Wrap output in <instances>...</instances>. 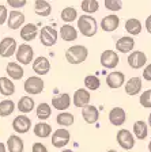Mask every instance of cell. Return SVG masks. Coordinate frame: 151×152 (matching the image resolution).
<instances>
[{"instance_id": "cell-11", "label": "cell", "mask_w": 151, "mask_h": 152, "mask_svg": "<svg viewBox=\"0 0 151 152\" xmlns=\"http://www.w3.org/2000/svg\"><path fill=\"white\" fill-rule=\"evenodd\" d=\"M128 64L133 69L143 68V66L147 64V56H146V53L139 52V50L132 52V53H129V56H128Z\"/></svg>"}, {"instance_id": "cell-33", "label": "cell", "mask_w": 151, "mask_h": 152, "mask_svg": "<svg viewBox=\"0 0 151 152\" xmlns=\"http://www.w3.org/2000/svg\"><path fill=\"white\" fill-rule=\"evenodd\" d=\"M56 121L60 126H71L74 124V121H75V117L71 113H68V111H61L56 117Z\"/></svg>"}, {"instance_id": "cell-23", "label": "cell", "mask_w": 151, "mask_h": 152, "mask_svg": "<svg viewBox=\"0 0 151 152\" xmlns=\"http://www.w3.org/2000/svg\"><path fill=\"white\" fill-rule=\"evenodd\" d=\"M6 145L8 148V152H23V148H25L23 140L16 134H11L8 137Z\"/></svg>"}, {"instance_id": "cell-49", "label": "cell", "mask_w": 151, "mask_h": 152, "mask_svg": "<svg viewBox=\"0 0 151 152\" xmlns=\"http://www.w3.org/2000/svg\"><path fill=\"white\" fill-rule=\"evenodd\" d=\"M108 152H117V151H114V149H109Z\"/></svg>"}, {"instance_id": "cell-21", "label": "cell", "mask_w": 151, "mask_h": 152, "mask_svg": "<svg viewBox=\"0 0 151 152\" xmlns=\"http://www.w3.org/2000/svg\"><path fill=\"white\" fill-rule=\"evenodd\" d=\"M133 46H135V41L132 37H128V35L121 37L116 42V49L120 53H129L133 49Z\"/></svg>"}, {"instance_id": "cell-7", "label": "cell", "mask_w": 151, "mask_h": 152, "mask_svg": "<svg viewBox=\"0 0 151 152\" xmlns=\"http://www.w3.org/2000/svg\"><path fill=\"white\" fill-rule=\"evenodd\" d=\"M99 61H101V65L104 66V68H108V69H113V68H116V66H117L120 58H119V54H117L114 50H110V49H108V50L102 52Z\"/></svg>"}, {"instance_id": "cell-9", "label": "cell", "mask_w": 151, "mask_h": 152, "mask_svg": "<svg viewBox=\"0 0 151 152\" xmlns=\"http://www.w3.org/2000/svg\"><path fill=\"white\" fill-rule=\"evenodd\" d=\"M69 139H71V134L67 129H56L52 134V144L56 148H63L69 142Z\"/></svg>"}, {"instance_id": "cell-34", "label": "cell", "mask_w": 151, "mask_h": 152, "mask_svg": "<svg viewBox=\"0 0 151 152\" xmlns=\"http://www.w3.org/2000/svg\"><path fill=\"white\" fill-rule=\"evenodd\" d=\"M80 7L86 14H94L99 10V1L97 0H85L80 3Z\"/></svg>"}, {"instance_id": "cell-31", "label": "cell", "mask_w": 151, "mask_h": 152, "mask_svg": "<svg viewBox=\"0 0 151 152\" xmlns=\"http://www.w3.org/2000/svg\"><path fill=\"white\" fill-rule=\"evenodd\" d=\"M125 30L131 35H138L142 31V23L140 20H138L136 18H131L125 22Z\"/></svg>"}, {"instance_id": "cell-20", "label": "cell", "mask_w": 151, "mask_h": 152, "mask_svg": "<svg viewBox=\"0 0 151 152\" xmlns=\"http://www.w3.org/2000/svg\"><path fill=\"white\" fill-rule=\"evenodd\" d=\"M38 34V27L34 23H26L22 28H21V38L26 42L33 41Z\"/></svg>"}, {"instance_id": "cell-47", "label": "cell", "mask_w": 151, "mask_h": 152, "mask_svg": "<svg viewBox=\"0 0 151 152\" xmlns=\"http://www.w3.org/2000/svg\"><path fill=\"white\" fill-rule=\"evenodd\" d=\"M61 152H74L72 149H64V151H61Z\"/></svg>"}, {"instance_id": "cell-45", "label": "cell", "mask_w": 151, "mask_h": 152, "mask_svg": "<svg viewBox=\"0 0 151 152\" xmlns=\"http://www.w3.org/2000/svg\"><path fill=\"white\" fill-rule=\"evenodd\" d=\"M0 152H7V145L4 142H0Z\"/></svg>"}, {"instance_id": "cell-42", "label": "cell", "mask_w": 151, "mask_h": 152, "mask_svg": "<svg viewBox=\"0 0 151 152\" xmlns=\"http://www.w3.org/2000/svg\"><path fill=\"white\" fill-rule=\"evenodd\" d=\"M8 6L13 7V8H21V7L26 6V1L25 0H18V1H15V0H8Z\"/></svg>"}, {"instance_id": "cell-2", "label": "cell", "mask_w": 151, "mask_h": 152, "mask_svg": "<svg viewBox=\"0 0 151 152\" xmlns=\"http://www.w3.org/2000/svg\"><path fill=\"white\" fill-rule=\"evenodd\" d=\"M78 28L85 37H93L97 34V20L90 15H82L78 19Z\"/></svg>"}, {"instance_id": "cell-14", "label": "cell", "mask_w": 151, "mask_h": 152, "mask_svg": "<svg viewBox=\"0 0 151 152\" xmlns=\"http://www.w3.org/2000/svg\"><path fill=\"white\" fill-rule=\"evenodd\" d=\"M120 25V18L114 14H110V15H106L102 18L101 20V28L106 33H112Z\"/></svg>"}, {"instance_id": "cell-27", "label": "cell", "mask_w": 151, "mask_h": 152, "mask_svg": "<svg viewBox=\"0 0 151 152\" xmlns=\"http://www.w3.org/2000/svg\"><path fill=\"white\" fill-rule=\"evenodd\" d=\"M34 106H35V103L32 96H22L18 102V110L23 114L30 113V111L34 109Z\"/></svg>"}, {"instance_id": "cell-22", "label": "cell", "mask_w": 151, "mask_h": 152, "mask_svg": "<svg viewBox=\"0 0 151 152\" xmlns=\"http://www.w3.org/2000/svg\"><path fill=\"white\" fill-rule=\"evenodd\" d=\"M6 72L7 75H8L10 79H14V80H21L23 77V73H25V71H23L22 65H19V64L16 63H8L6 66Z\"/></svg>"}, {"instance_id": "cell-24", "label": "cell", "mask_w": 151, "mask_h": 152, "mask_svg": "<svg viewBox=\"0 0 151 152\" xmlns=\"http://www.w3.org/2000/svg\"><path fill=\"white\" fill-rule=\"evenodd\" d=\"M142 90V79L140 77H131L128 82L125 83V92L129 96L138 95Z\"/></svg>"}, {"instance_id": "cell-43", "label": "cell", "mask_w": 151, "mask_h": 152, "mask_svg": "<svg viewBox=\"0 0 151 152\" xmlns=\"http://www.w3.org/2000/svg\"><path fill=\"white\" fill-rule=\"evenodd\" d=\"M143 79L147 80V82H151V64H147L143 69Z\"/></svg>"}, {"instance_id": "cell-18", "label": "cell", "mask_w": 151, "mask_h": 152, "mask_svg": "<svg viewBox=\"0 0 151 152\" xmlns=\"http://www.w3.org/2000/svg\"><path fill=\"white\" fill-rule=\"evenodd\" d=\"M82 117L85 120V122L87 124H95L98 121V117H99V111L95 106L93 104H87L82 109Z\"/></svg>"}, {"instance_id": "cell-37", "label": "cell", "mask_w": 151, "mask_h": 152, "mask_svg": "<svg viewBox=\"0 0 151 152\" xmlns=\"http://www.w3.org/2000/svg\"><path fill=\"white\" fill-rule=\"evenodd\" d=\"M76 18H78V12H76V10L74 7H67V8H64L61 11V19H63L64 22L71 23Z\"/></svg>"}, {"instance_id": "cell-15", "label": "cell", "mask_w": 151, "mask_h": 152, "mask_svg": "<svg viewBox=\"0 0 151 152\" xmlns=\"http://www.w3.org/2000/svg\"><path fill=\"white\" fill-rule=\"evenodd\" d=\"M127 120L125 110L123 107H113L109 111V121L114 126H121Z\"/></svg>"}, {"instance_id": "cell-5", "label": "cell", "mask_w": 151, "mask_h": 152, "mask_svg": "<svg viewBox=\"0 0 151 152\" xmlns=\"http://www.w3.org/2000/svg\"><path fill=\"white\" fill-rule=\"evenodd\" d=\"M16 60L19 61V64H30L34 58V52H33V48L27 44H22L18 46V50L15 53Z\"/></svg>"}, {"instance_id": "cell-16", "label": "cell", "mask_w": 151, "mask_h": 152, "mask_svg": "<svg viewBox=\"0 0 151 152\" xmlns=\"http://www.w3.org/2000/svg\"><path fill=\"white\" fill-rule=\"evenodd\" d=\"M52 106L60 111H64L71 106V96L69 94L64 92V94H59L52 98Z\"/></svg>"}, {"instance_id": "cell-46", "label": "cell", "mask_w": 151, "mask_h": 152, "mask_svg": "<svg viewBox=\"0 0 151 152\" xmlns=\"http://www.w3.org/2000/svg\"><path fill=\"white\" fill-rule=\"evenodd\" d=\"M148 125H150V128H151V113H150V115H148Z\"/></svg>"}, {"instance_id": "cell-13", "label": "cell", "mask_w": 151, "mask_h": 152, "mask_svg": "<svg viewBox=\"0 0 151 152\" xmlns=\"http://www.w3.org/2000/svg\"><path fill=\"white\" fill-rule=\"evenodd\" d=\"M7 23H8V27L13 28V30H16V28H19V27H23V26H25V14L21 12V11H16V10L10 11Z\"/></svg>"}, {"instance_id": "cell-6", "label": "cell", "mask_w": 151, "mask_h": 152, "mask_svg": "<svg viewBox=\"0 0 151 152\" xmlns=\"http://www.w3.org/2000/svg\"><path fill=\"white\" fill-rule=\"evenodd\" d=\"M117 142L123 149H132L135 147V137L129 130L127 129H120L117 132Z\"/></svg>"}, {"instance_id": "cell-40", "label": "cell", "mask_w": 151, "mask_h": 152, "mask_svg": "<svg viewBox=\"0 0 151 152\" xmlns=\"http://www.w3.org/2000/svg\"><path fill=\"white\" fill-rule=\"evenodd\" d=\"M8 10L6 8V6H3V4H0V26L4 25V23L7 22V16H8Z\"/></svg>"}, {"instance_id": "cell-41", "label": "cell", "mask_w": 151, "mask_h": 152, "mask_svg": "<svg viewBox=\"0 0 151 152\" xmlns=\"http://www.w3.org/2000/svg\"><path fill=\"white\" fill-rule=\"evenodd\" d=\"M33 152H48V148L42 144V142H34L32 147Z\"/></svg>"}, {"instance_id": "cell-38", "label": "cell", "mask_w": 151, "mask_h": 152, "mask_svg": "<svg viewBox=\"0 0 151 152\" xmlns=\"http://www.w3.org/2000/svg\"><path fill=\"white\" fill-rule=\"evenodd\" d=\"M105 7L110 11H120L123 7V1L121 0H105Z\"/></svg>"}, {"instance_id": "cell-17", "label": "cell", "mask_w": 151, "mask_h": 152, "mask_svg": "<svg viewBox=\"0 0 151 152\" xmlns=\"http://www.w3.org/2000/svg\"><path fill=\"white\" fill-rule=\"evenodd\" d=\"M33 71L37 75H46L50 71V63L46 57L40 56L33 61Z\"/></svg>"}, {"instance_id": "cell-1", "label": "cell", "mask_w": 151, "mask_h": 152, "mask_svg": "<svg viewBox=\"0 0 151 152\" xmlns=\"http://www.w3.org/2000/svg\"><path fill=\"white\" fill-rule=\"evenodd\" d=\"M87 56H88V50L87 48L83 46V45H74V46L68 48L66 52V60L69 64H74V65L82 64L87 58Z\"/></svg>"}, {"instance_id": "cell-28", "label": "cell", "mask_w": 151, "mask_h": 152, "mask_svg": "<svg viewBox=\"0 0 151 152\" xmlns=\"http://www.w3.org/2000/svg\"><path fill=\"white\" fill-rule=\"evenodd\" d=\"M34 11L40 16H49L52 12V7L46 0H37L34 3Z\"/></svg>"}, {"instance_id": "cell-29", "label": "cell", "mask_w": 151, "mask_h": 152, "mask_svg": "<svg viewBox=\"0 0 151 152\" xmlns=\"http://www.w3.org/2000/svg\"><path fill=\"white\" fill-rule=\"evenodd\" d=\"M0 92L4 96H10L15 92V86L8 77H0Z\"/></svg>"}, {"instance_id": "cell-48", "label": "cell", "mask_w": 151, "mask_h": 152, "mask_svg": "<svg viewBox=\"0 0 151 152\" xmlns=\"http://www.w3.org/2000/svg\"><path fill=\"white\" fill-rule=\"evenodd\" d=\"M148 151L151 152V141H150V144H148Z\"/></svg>"}, {"instance_id": "cell-10", "label": "cell", "mask_w": 151, "mask_h": 152, "mask_svg": "<svg viewBox=\"0 0 151 152\" xmlns=\"http://www.w3.org/2000/svg\"><path fill=\"white\" fill-rule=\"evenodd\" d=\"M30 128H32V120L27 117V115H25V114H22V115H18V117L14 118L13 121V129L15 130L16 133H27L29 130H30Z\"/></svg>"}, {"instance_id": "cell-30", "label": "cell", "mask_w": 151, "mask_h": 152, "mask_svg": "<svg viewBox=\"0 0 151 152\" xmlns=\"http://www.w3.org/2000/svg\"><path fill=\"white\" fill-rule=\"evenodd\" d=\"M33 130H34V134L37 137H40V139H46V137L50 136V133H52V126L46 122H38Z\"/></svg>"}, {"instance_id": "cell-39", "label": "cell", "mask_w": 151, "mask_h": 152, "mask_svg": "<svg viewBox=\"0 0 151 152\" xmlns=\"http://www.w3.org/2000/svg\"><path fill=\"white\" fill-rule=\"evenodd\" d=\"M140 104L146 109H151V90H147L140 95Z\"/></svg>"}, {"instance_id": "cell-25", "label": "cell", "mask_w": 151, "mask_h": 152, "mask_svg": "<svg viewBox=\"0 0 151 152\" xmlns=\"http://www.w3.org/2000/svg\"><path fill=\"white\" fill-rule=\"evenodd\" d=\"M60 37L63 38V41H67V42L75 41L76 38H78V31H76V28L74 26L64 25L60 28Z\"/></svg>"}, {"instance_id": "cell-35", "label": "cell", "mask_w": 151, "mask_h": 152, "mask_svg": "<svg viewBox=\"0 0 151 152\" xmlns=\"http://www.w3.org/2000/svg\"><path fill=\"white\" fill-rule=\"evenodd\" d=\"M35 113H37V117L40 118V120H48V118L50 117V114H52V109H50V106L48 103L42 102V103H40L37 106Z\"/></svg>"}, {"instance_id": "cell-36", "label": "cell", "mask_w": 151, "mask_h": 152, "mask_svg": "<svg viewBox=\"0 0 151 152\" xmlns=\"http://www.w3.org/2000/svg\"><path fill=\"white\" fill-rule=\"evenodd\" d=\"M85 86L87 90H91V91H95V90L99 88L101 86V80L98 79L95 75H87L85 77Z\"/></svg>"}, {"instance_id": "cell-4", "label": "cell", "mask_w": 151, "mask_h": 152, "mask_svg": "<svg viewBox=\"0 0 151 152\" xmlns=\"http://www.w3.org/2000/svg\"><path fill=\"white\" fill-rule=\"evenodd\" d=\"M57 31L52 26H44L40 31V41L44 46H53L57 42Z\"/></svg>"}, {"instance_id": "cell-32", "label": "cell", "mask_w": 151, "mask_h": 152, "mask_svg": "<svg viewBox=\"0 0 151 152\" xmlns=\"http://www.w3.org/2000/svg\"><path fill=\"white\" fill-rule=\"evenodd\" d=\"M15 110V103L11 99H4L0 102V117H8Z\"/></svg>"}, {"instance_id": "cell-8", "label": "cell", "mask_w": 151, "mask_h": 152, "mask_svg": "<svg viewBox=\"0 0 151 152\" xmlns=\"http://www.w3.org/2000/svg\"><path fill=\"white\" fill-rule=\"evenodd\" d=\"M16 50H18V45H16V41L13 37H6L0 42V56L4 57V58L15 54Z\"/></svg>"}, {"instance_id": "cell-44", "label": "cell", "mask_w": 151, "mask_h": 152, "mask_svg": "<svg viewBox=\"0 0 151 152\" xmlns=\"http://www.w3.org/2000/svg\"><path fill=\"white\" fill-rule=\"evenodd\" d=\"M146 30L151 34V15H148L147 19H146Z\"/></svg>"}, {"instance_id": "cell-3", "label": "cell", "mask_w": 151, "mask_h": 152, "mask_svg": "<svg viewBox=\"0 0 151 152\" xmlns=\"http://www.w3.org/2000/svg\"><path fill=\"white\" fill-rule=\"evenodd\" d=\"M25 91L29 95H37L44 91V80L40 76H30L25 82Z\"/></svg>"}, {"instance_id": "cell-19", "label": "cell", "mask_w": 151, "mask_h": 152, "mask_svg": "<svg viewBox=\"0 0 151 152\" xmlns=\"http://www.w3.org/2000/svg\"><path fill=\"white\" fill-rule=\"evenodd\" d=\"M90 102V92L85 88H79L74 94V104L76 107H85Z\"/></svg>"}, {"instance_id": "cell-26", "label": "cell", "mask_w": 151, "mask_h": 152, "mask_svg": "<svg viewBox=\"0 0 151 152\" xmlns=\"http://www.w3.org/2000/svg\"><path fill=\"white\" fill-rule=\"evenodd\" d=\"M133 134H135L136 139L139 140H144L148 134V126L144 121L139 120L133 124Z\"/></svg>"}, {"instance_id": "cell-12", "label": "cell", "mask_w": 151, "mask_h": 152, "mask_svg": "<svg viewBox=\"0 0 151 152\" xmlns=\"http://www.w3.org/2000/svg\"><path fill=\"white\" fill-rule=\"evenodd\" d=\"M124 82H125V76H124L123 72H120V71H113V72H110L106 76V84L112 90L120 88L124 84Z\"/></svg>"}]
</instances>
